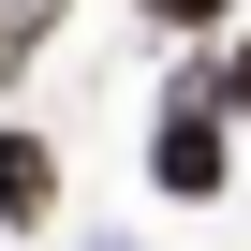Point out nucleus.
<instances>
[{
  "mask_svg": "<svg viewBox=\"0 0 251 251\" xmlns=\"http://www.w3.org/2000/svg\"><path fill=\"white\" fill-rule=\"evenodd\" d=\"M222 118H251V45H222Z\"/></svg>",
  "mask_w": 251,
  "mask_h": 251,
  "instance_id": "nucleus-5",
  "label": "nucleus"
},
{
  "mask_svg": "<svg viewBox=\"0 0 251 251\" xmlns=\"http://www.w3.org/2000/svg\"><path fill=\"white\" fill-rule=\"evenodd\" d=\"M222 163H236V148H222V103H163V133H148V177H163L177 207H207V192H222Z\"/></svg>",
  "mask_w": 251,
  "mask_h": 251,
  "instance_id": "nucleus-1",
  "label": "nucleus"
},
{
  "mask_svg": "<svg viewBox=\"0 0 251 251\" xmlns=\"http://www.w3.org/2000/svg\"><path fill=\"white\" fill-rule=\"evenodd\" d=\"M133 15H148V30H222L236 0H133Z\"/></svg>",
  "mask_w": 251,
  "mask_h": 251,
  "instance_id": "nucleus-3",
  "label": "nucleus"
},
{
  "mask_svg": "<svg viewBox=\"0 0 251 251\" xmlns=\"http://www.w3.org/2000/svg\"><path fill=\"white\" fill-rule=\"evenodd\" d=\"M45 207H59V148L30 118H0V222H45Z\"/></svg>",
  "mask_w": 251,
  "mask_h": 251,
  "instance_id": "nucleus-2",
  "label": "nucleus"
},
{
  "mask_svg": "<svg viewBox=\"0 0 251 251\" xmlns=\"http://www.w3.org/2000/svg\"><path fill=\"white\" fill-rule=\"evenodd\" d=\"M45 30H59V0H15V15H0V59H30Z\"/></svg>",
  "mask_w": 251,
  "mask_h": 251,
  "instance_id": "nucleus-4",
  "label": "nucleus"
}]
</instances>
